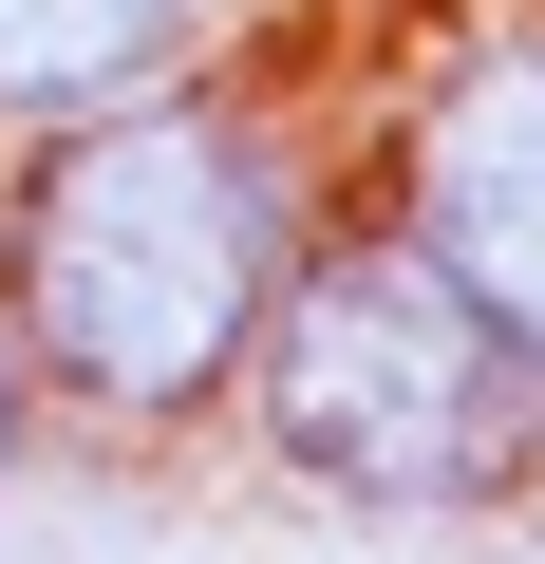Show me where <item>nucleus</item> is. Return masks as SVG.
I'll list each match as a JSON object with an SVG mask.
<instances>
[{
    "label": "nucleus",
    "instance_id": "nucleus-1",
    "mask_svg": "<svg viewBox=\"0 0 545 564\" xmlns=\"http://www.w3.org/2000/svg\"><path fill=\"white\" fill-rule=\"evenodd\" d=\"M320 207H339L320 113H283L226 57H170V76L20 132L0 151V339L39 377V433L188 452Z\"/></svg>",
    "mask_w": 545,
    "mask_h": 564
},
{
    "label": "nucleus",
    "instance_id": "nucleus-2",
    "mask_svg": "<svg viewBox=\"0 0 545 564\" xmlns=\"http://www.w3.org/2000/svg\"><path fill=\"white\" fill-rule=\"evenodd\" d=\"M207 433L283 508H320V527H414L433 545V527L545 508V377L358 188L302 226V263H283V302H263V339H244V377H226Z\"/></svg>",
    "mask_w": 545,
    "mask_h": 564
},
{
    "label": "nucleus",
    "instance_id": "nucleus-3",
    "mask_svg": "<svg viewBox=\"0 0 545 564\" xmlns=\"http://www.w3.org/2000/svg\"><path fill=\"white\" fill-rule=\"evenodd\" d=\"M339 188L545 377V0H414V39L320 132Z\"/></svg>",
    "mask_w": 545,
    "mask_h": 564
},
{
    "label": "nucleus",
    "instance_id": "nucleus-4",
    "mask_svg": "<svg viewBox=\"0 0 545 564\" xmlns=\"http://www.w3.org/2000/svg\"><path fill=\"white\" fill-rule=\"evenodd\" d=\"M207 20L226 0H0V151L132 95V76H170V57H207Z\"/></svg>",
    "mask_w": 545,
    "mask_h": 564
},
{
    "label": "nucleus",
    "instance_id": "nucleus-5",
    "mask_svg": "<svg viewBox=\"0 0 545 564\" xmlns=\"http://www.w3.org/2000/svg\"><path fill=\"white\" fill-rule=\"evenodd\" d=\"M39 470V377H20V339H0V489Z\"/></svg>",
    "mask_w": 545,
    "mask_h": 564
}]
</instances>
